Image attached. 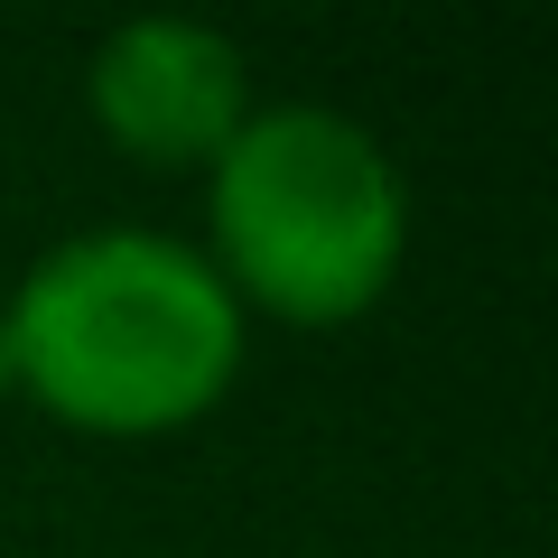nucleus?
<instances>
[{"instance_id": "f257e3e1", "label": "nucleus", "mask_w": 558, "mask_h": 558, "mask_svg": "<svg viewBox=\"0 0 558 558\" xmlns=\"http://www.w3.org/2000/svg\"><path fill=\"white\" fill-rule=\"evenodd\" d=\"M0 317L20 344V391L84 438H168L205 418L252 336L215 260L140 223L65 233L0 299Z\"/></svg>"}, {"instance_id": "f03ea898", "label": "nucleus", "mask_w": 558, "mask_h": 558, "mask_svg": "<svg viewBox=\"0 0 558 558\" xmlns=\"http://www.w3.org/2000/svg\"><path fill=\"white\" fill-rule=\"evenodd\" d=\"M215 279L242 317L354 326L391 299L410 260V186L391 149L336 102H252L205 168Z\"/></svg>"}, {"instance_id": "7ed1b4c3", "label": "nucleus", "mask_w": 558, "mask_h": 558, "mask_svg": "<svg viewBox=\"0 0 558 558\" xmlns=\"http://www.w3.org/2000/svg\"><path fill=\"white\" fill-rule=\"evenodd\" d=\"M84 102L140 168H215L252 121V57L205 20H131L94 47Z\"/></svg>"}, {"instance_id": "20e7f679", "label": "nucleus", "mask_w": 558, "mask_h": 558, "mask_svg": "<svg viewBox=\"0 0 558 558\" xmlns=\"http://www.w3.org/2000/svg\"><path fill=\"white\" fill-rule=\"evenodd\" d=\"M20 391V344H10V317H0V400Z\"/></svg>"}]
</instances>
